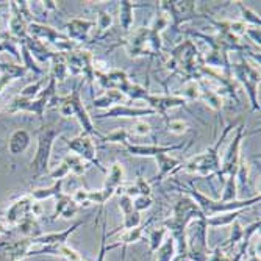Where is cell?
I'll use <instances>...</instances> for the list:
<instances>
[{"label": "cell", "mask_w": 261, "mask_h": 261, "mask_svg": "<svg viewBox=\"0 0 261 261\" xmlns=\"http://www.w3.org/2000/svg\"><path fill=\"white\" fill-rule=\"evenodd\" d=\"M234 125L230 124L224 128L221 138L218 139V142L215 146H211L208 150H205L203 153L200 155H196L193 156L191 160H188L183 166L177 169L178 171H185V172H189V174H199L202 177H206L210 174H218L219 169H221V156H219V149L222 146L224 139L227 138L228 132L233 128Z\"/></svg>", "instance_id": "obj_4"}, {"label": "cell", "mask_w": 261, "mask_h": 261, "mask_svg": "<svg viewBox=\"0 0 261 261\" xmlns=\"http://www.w3.org/2000/svg\"><path fill=\"white\" fill-rule=\"evenodd\" d=\"M122 183H124V168L121 163H114L111 164L110 171H107V180L103 188L100 189L105 202H108L116 194V191L121 188Z\"/></svg>", "instance_id": "obj_13"}, {"label": "cell", "mask_w": 261, "mask_h": 261, "mask_svg": "<svg viewBox=\"0 0 261 261\" xmlns=\"http://www.w3.org/2000/svg\"><path fill=\"white\" fill-rule=\"evenodd\" d=\"M61 185H63V180H58V183H55L50 189H38V191L33 193V196L36 199H45V197H50V196H58V194H61Z\"/></svg>", "instance_id": "obj_40"}, {"label": "cell", "mask_w": 261, "mask_h": 261, "mask_svg": "<svg viewBox=\"0 0 261 261\" xmlns=\"http://www.w3.org/2000/svg\"><path fill=\"white\" fill-rule=\"evenodd\" d=\"M243 135H244V125L241 124L238 128H236V135L231 141V144L225 153V158L224 161L221 163V169L219 172L216 174L219 177V180L224 183L225 178L228 177H233L236 178V171H238V164H240V158H241V153H240V146H241V139H243Z\"/></svg>", "instance_id": "obj_9"}, {"label": "cell", "mask_w": 261, "mask_h": 261, "mask_svg": "<svg viewBox=\"0 0 261 261\" xmlns=\"http://www.w3.org/2000/svg\"><path fill=\"white\" fill-rule=\"evenodd\" d=\"M64 163L67 164V168H69V172H72L74 175L80 177L86 172L88 169V166L85 164V161L79 156V155H67L64 158Z\"/></svg>", "instance_id": "obj_31"}, {"label": "cell", "mask_w": 261, "mask_h": 261, "mask_svg": "<svg viewBox=\"0 0 261 261\" xmlns=\"http://www.w3.org/2000/svg\"><path fill=\"white\" fill-rule=\"evenodd\" d=\"M183 191L191 197L197 206L200 208V211L203 213V216L208 219L211 216H216V215H221V213H228V211H238V210H244V208H249L255 203L259 202V194L252 197V199H246V200H231V202H221V200H213L210 197H206L205 194H202L199 189H196L193 185L189 186H185V185H180Z\"/></svg>", "instance_id": "obj_3"}, {"label": "cell", "mask_w": 261, "mask_h": 261, "mask_svg": "<svg viewBox=\"0 0 261 261\" xmlns=\"http://www.w3.org/2000/svg\"><path fill=\"white\" fill-rule=\"evenodd\" d=\"M80 88H82V83L77 85L74 88V91L69 94V96L58 99V102H60V108L58 110H60V113L64 117L77 116V119H79V122H80V125L83 128V133H86L89 136H99L100 138L102 135L96 130V127L92 125L91 117H89V114H88V111H86V108H85V105L82 102Z\"/></svg>", "instance_id": "obj_5"}, {"label": "cell", "mask_w": 261, "mask_h": 261, "mask_svg": "<svg viewBox=\"0 0 261 261\" xmlns=\"http://www.w3.org/2000/svg\"><path fill=\"white\" fill-rule=\"evenodd\" d=\"M158 255H156V261H171L174 258V255L177 253V249H175V241L171 238L164 240V243L160 246V249L156 250Z\"/></svg>", "instance_id": "obj_30"}, {"label": "cell", "mask_w": 261, "mask_h": 261, "mask_svg": "<svg viewBox=\"0 0 261 261\" xmlns=\"http://www.w3.org/2000/svg\"><path fill=\"white\" fill-rule=\"evenodd\" d=\"M158 163V175L155 178H152L149 183H155V181H161L163 178H166L169 174L177 172V169L180 168V160L169 156L168 153H158L153 156Z\"/></svg>", "instance_id": "obj_20"}, {"label": "cell", "mask_w": 261, "mask_h": 261, "mask_svg": "<svg viewBox=\"0 0 261 261\" xmlns=\"http://www.w3.org/2000/svg\"><path fill=\"white\" fill-rule=\"evenodd\" d=\"M111 23H113V17H111L108 13L100 11L99 16H97V27H99L100 30H107V29L111 27Z\"/></svg>", "instance_id": "obj_44"}, {"label": "cell", "mask_w": 261, "mask_h": 261, "mask_svg": "<svg viewBox=\"0 0 261 261\" xmlns=\"http://www.w3.org/2000/svg\"><path fill=\"white\" fill-rule=\"evenodd\" d=\"M67 146L69 149L75 152L82 160H86L88 163L94 164L99 171L105 172L107 174V169L103 168V166L100 164L99 158H97V153H96V146H94V141L89 135L86 133H80L79 136L72 138V139H69L67 141Z\"/></svg>", "instance_id": "obj_10"}, {"label": "cell", "mask_w": 261, "mask_h": 261, "mask_svg": "<svg viewBox=\"0 0 261 261\" xmlns=\"http://www.w3.org/2000/svg\"><path fill=\"white\" fill-rule=\"evenodd\" d=\"M166 233H168V230H166L164 227H160V228L152 230V233L149 236V253H155L160 249V246L164 243Z\"/></svg>", "instance_id": "obj_35"}, {"label": "cell", "mask_w": 261, "mask_h": 261, "mask_svg": "<svg viewBox=\"0 0 261 261\" xmlns=\"http://www.w3.org/2000/svg\"><path fill=\"white\" fill-rule=\"evenodd\" d=\"M44 252L47 253H54V255H60V256H64L67 261H83L82 255L67 244H61V246H55V247H49L47 246L44 249Z\"/></svg>", "instance_id": "obj_27"}, {"label": "cell", "mask_w": 261, "mask_h": 261, "mask_svg": "<svg viewBox=\"0 0 261 261\" xmlns=\"http://www.w3.org/2000/svg\"><path fill=\"white\" fill-rule=\"evenodd\" d=\"M96 77L99 79L103 89H116L121 92L130 82L128 75L124 72V70H110L107 74L99 72V70H94V79Z\"/></svg>", "instance_id": "obj_15"}, {"label": "cell", "mask_w": 261, "mask_h": 261, "mask_svg": "<svg viewBox=\"0 0 261 261\" xmlns=\"http://www.w3.org/2000/svg\"><path fill=\"white\" fill-rule=\"evenodd\" d=\"M54 66H52V69H54V79L55 80H60V82H64L66 80V77L69 75V70H67V66H66V63H64V58H63V54L61 55H58V54H54Z\"/></svg>", "instance_id": "obj_34"}, {"label": "cell", "mask_w": 261, "mask_h": 261, "mask_svg": "<svg viewBox=\"0 0 261 261\" xmlns=\"http://www.w3.org/2000/svg\"><path fill=\"white\" fill-rule=\"evenodd\" d=\"M83 224H85V221H79V222H75L72 227L67 228V230H64V231H60V233L57 231V233H49V234H44V236H41V238H38V240H35V241H38V243H42V244L49 246V247H55V246L67 244L69 236H72V234L75 233V230H77L79 227H82Z\"/></svg>", "instance_id": "obj_22"}, {"label": "cell", "mask_w": 261, "mask_h": 261, "mask_svg": "<svg viewBox=\"0 0 261 261\" xmlns=\"http://www.w3.org/2000/svg\"><path fill=\"white\" fill-rule=\"evenodd\" d=\"M29 142H30V136H29L27 132H23V130L16 132V133L11 136V139H10V152L14 153V155L23 152V150L27 149Z\"/></svg>", "instance_id": "obj_29"}, {"label": "cell", "mask_w": 261, "mask_h": 261, "mask_svg": "<svg viewBox=\"0 0 261 261\" xmlns=\"http://www.w3.org/2000/svg\"><path fill=\"white\" fill-rule=\"evenodd\" d=\"M60 135V130L55 125H47L44 127V130L39 135V141H38V152L36 156L32 161V168L35 171V175L42 174L47 166H49V158H50V150L54 146L55 138Z\"/></svg>", "instance_id": "obj_7"}, {"label": "cell", "mask_w": 261, "mask_h": 261, "mask_svg": "<svg viewBox=\"0 0 261 261\" xmlns=\"http://www.w3.org/2000/svg\"><path fill=\"white\" fill-rule=\"evenodd\" d=\"M64 63L70 75L79 77L83 75L91 85L94 82V66H92V55L88 50H70L63 54Z\"/></svg>", "instance_id": "obj_8"}, {"label": "cell", "mask_w": 261, "mask_h": 261, "mask_svg": "<svg viewBox=\"0 0 261 261\" xmlns=\"http://www.w3.org/2000/svg\"><path fill=\"white\" fill-rule=\"evenodd\" d=\"M206 219L197 203L189 197H180L172 210V216L163 222V227L171 233V238L175 241L177 253H188L186 246V228L193 221Z\"/></svg>", "instance_id": "obj_1"}, {"label": "cell", "mask_w": 261, "mask_h": 261, "mask_svg": "<svg viewBox=\"0 0 261 261\" xmlns=\"http://www.w3.org/2000/svg\"><path fill=\"white\" fill-rule=\"evenodd\" d=\"M152 114H156L152 108H130L127 105H116L96 117L97 119H107V117H139Z\"/></svg>", "instance_id": "obj_19"}, {"label": "cell", "mask_w": 261, "mask_h": 261, "mask_svg": "<svg viewBox=\"0 0 261 261\" xmlns=\"http://www.w3.org/2000/svg\"><path fill=\"white\" fill-rule=\"evenodd\" d=\"M67 174H69V168H67V164L63 161V163L58 166V168L50 174V177H52V178H60V180H63Z\"/></svg>", "instance_id": "obj_47"}, {"label": "cell", "mask_w": 261, "mask_h": 261, "mask_svg": "<svg viewBox=\"0 0 261 261\" xmlns=\"http://www.w3.org/2000/svg\"><path fill=\"white\" fill-rule=\"evenodd\" d=\"M247 181H249V163L244 156H241L240 164H238V171H236V186L244 188Z\"/></svg>", "instance_id": "obj_37"}, {"label": "cell", "mask_w": 261, "mask_h": 261, "mask_svg": "<svg viewBox=\"0 0 261 261\" xmlns=\"http://www.w3.org/2000/svg\"><path fill=\"white\" fill-rule=\"evenodd\" d=\"M39 86H41V83H36V85H32V86L25 88V89H23V92H22V96L23 97H33L35 94H36V91L39 89Z\"/></svg>", "instance_id": "obj_49"}, {"label": "cell", "mask_w": 261, "mask_h": 261, "mask_svg": "<svg viewBox=\"0 0 261 261\" xmlns=\"http://www.w3.org/2000/svg\"><path fill=\"white\" fill-rule=\"evenodd\" d=\"M199 100H203L211 110H215V111L222 110V97H219L218 94L211 92L205 88H200V99Z\"/></svg>", "instance_id": "obj_33"}, {"label": "cell", "mask_w": 261, "mask_h": 261, "mask_svg": "<svg viewBox=\"0 0 261 261\" xmlns=\"http://www.w3.org/2000/svg\"><path fill=\"white\" fill-rule=\"evenodd\" d=\"M30 208V202L27 200V199H23V200H20L19 203H16L14 205V208L10 211V219L11 221H16L20 215H23L27 210Z\"/></svg>", "instance_id": "obj_41"}, {"label": "cell", "mask_w": 261, "mask_h": 261, "mask_svg": "<svg viewBox=\"0 0 261 261\" xmlns=\"http://www.w3.org/2000/svg\"><path fill=\"white\" fill-rule=\"evenodd\" d=\"M125 96L121 92V91H116V89H107L103 92V96L97 97V99H94V107L96 108H108L111 107L113 103H117V102H121L124 100Z\"/></svg>", "instance_id": "obj_25"}, {"label": "cell", "mask_w": 261, "mask_h": 261, "mask_svg": "<svg viewBox=\"0 0 261 261\" xmlns=\"http://www.w3.org/2000/svg\"><path fill=\"white\" fill-rule=\"evenodd\" d=\"M203 64V57L199 54L196 44L191 39H185L181 44L174 47L171 52V58L166 63V67L172 70L174 74H180L185 80H199L200 66Z\"/></svg>", "instance_id": "obj_2"}, {"label": "cell", "mask_w": 261, "mask_h": 261, "mask_svg": "<svg viewBox=\"0 0 261 261\" xmlns=\"http://www.w3.org/2000/svg\"><path fill=\"white\" fill-rule=\"evenodd\" d=\"M122 146L127 149L130 155H136V156H155L158 153H169L172 150H178L185 147L183 142L174 146H142V144H132L130 141L122 142Z\"/></svg>", "instance_id": "obj_14"}, {"label": "cell", "mask_w": 261, "mask_h": 261, "mask_svg": "<svg viewBox=\"0 0 261 261\" xmlns=\"http://www.w3.org/2000/svg\"><path fill=\"white\" fill-rule=\"evenodd\" d=\"M146 102L156 114H161L163 117H166V111L168 110L186 105V100L181 99L180 96H153V94H150Z\"/></svg>", "instance_id": "obj_16"}, {"label": "cell", "mask_w": 261, "mask_h": 261, "mask_svg": "<svg viewBox=\"0 0 261 261\" xmlns=\"http://www.w3.org/2000/svg\"><path fill=\"white\" fill-rule=\"evenodd\" d=\"M152 203H153V200H152L150 196H138V197L133 199V208H135L136 211H139V213H141L142 210L150 208Z\"/></svg>", "instance_id": "obj_42"}, {"label": "cell", "mask_w": 261, "mask_h": 261, "mask_svg": "<svg viewBox=\"0 0 261 261\" xmlns=\"http://www.w3.org/2000/svg\"><path fill=\"white\" fill-rule=\"evenodd\" d=\"M72 200L80 206V205H85V206H89V202H88V191L86 189H77L72 196Z\"/></svg>", "instance_id": "obj_46"}, {"label": "cell", "mask_w": 261, "mask_h": 261, "mask_svg": "<svg viewBox=\"0 0 261 261\" xmlns=\"http://www.w3.org/2000/svg\"><path fill=\"white\" fill-rule=\"evenodd\" d=\"M180 97L185 100H199L200 99V86L196 80H188L180 92Z\"/></svg>", "instance_id": "obj_32"}, {"label": "cell", "mask_w": 261, "mask_h": 261, "mask_svg": "<svg viewBox=\"0 0 261 261\" xmlns=\"http://www.w3.org/2000/svg\"><path fill=\"white\" fill-rule=\"evenodd\" d=\"M128 138H130V133L125 128H117L107 136H100V141H103V142H119V144H122V142L128 141Z\"/></svg>", "instance_id": "obj_38"}, {"label": "cell", "mask_w": 261, "mask_h": 261, "mask_svg": "<svg viewBox=\"0 0 261 261\" xmlns=\"http://www.w3.org/2000/svg\"><path fill=\"white\" fill-rule=\"evenodd\" d=\"M186 128H188V124L185 121H178V119L168 121V130L174 135H183Z\"/></svg>", "instance_id": "obj_43"}, {"label": "cell", "mask_w": 261, "mask_h": 261, "mask_svg": "<svg viewBox=\"0 0 261 261\" xmlns=\"http://www.w3.org/2000/svg\"><path fill=\"white\" fill-rule=\"evenodd\" d=\"M79 210H80V206L72 200V197L61 193L57 196V205H55V213H54L52 219H57L58 216H61L64 219H74L77 216Z\"/></svg>", "instance_id": "obj_21"}, {"label": "cell", "mask_w": 261, "mask_h": 261, "mask_svg": "<svg viewBox=\"0 0 261 261\" xmlns=\"http://www.w3.org/2000/svg\"><path fill=\"white\" fill-rule=\"evenodd\" d=\"M135 4L128 2V0H122L119 4V11H121V16H119V22H121V27L124 32H130L132 30V25H133V10H135Z\"/></svg>", "instance_id": "obj_26"}, {"label": "cell", "mask_w": 261, "mask_h": 261, "mask_svg": "<svg viewBox=\"0 0 261 261\" xmlns=\"http://www.w3.org/2000/svg\"><path fill=\"white\" fill-rule=\"evenodd\" d=\"M150 222H152V221H149V222L144 224V225H139V227H136V228L125 230V231H124V234L121 236V240H119V244H122V259L125 258L127 247H128L130 244H133V243H138V241L142 238V234H144L146 227H149Z\"/></svg>", "instance_id": "obj_23"}, {"label": "cell", "mask_w": 261, "mask_h": 261, "mask_svg": "<svg viewBox=\"0 0 261 261\" xmlns=\"http://www.w3.org/2000/svg\"><path fill=\"white\" fill-rule=\"evenodd\" d=\"M119 208L124 215V221H122V230H132L141 225V215L139 211H136L133 208V199L122 194L119 197Z\"/></svg>", "instance_id": "obj_17"}, {"label": "cell", "mask_w": 261, "mask_h": 261, "mask_svg": "<svg viewBox=\"0 0 261 261\" xmlns=\"http://www.w3.org/2000/svg\"><path fill=\"white\" fill-rule=\"evenodd\" d=\"M107 218L103 216V219H102V240H100V250H99V255H97V259L96 261H105V255L110 252V250H113V249H116V247H119L121 244L119 243H116V244H107Z\"/></svg>", "instance_id": "obj_36"}, {"label": "cell", "mask_w": 261, "mask_h": 261, "mask_svg": "<svg viewBox=\"0 0 261 261\" xmlns=\"http://www.w3.org/2000/svg\"><path fill=\"white\" fill-rule=\"evenodd\" d=\"M124 47L132 58L144 57V55H155L150 45V36H149V27L147 29H139L128 35V38L124 39Z\"/></svg>", "instance_id": "obj_11"}, {"label": "cell", "mask_w": 261, "mask_h": 261, "mask_svg": "<svg viewBox=\"0 0 261 261\" xmlns=\"http://www.w3.org/2000/svg\"><path fill=\"white\" fill-rule=\"evenodd\" d=\"M230 75H233L247 91L252 103V111H259L258 103V86H259V69L252 67L246 58L240 64H230Z\"/></svg>", "instance_id": "obj_6"}, {"label": "cell", "mask_w": 261, "mask_h": 261, "mask_svg": "<svg viewBox=\"0 0 261 261\" xmlns=\"http://www.w3.org/2000/svg\"><path fill=\"white\" fill-rule=\"evenodd\" d=\"M246 35L250 38V41H253L258 47H259V41H261V35H259V27H252V29H246Z\"/></svg>", "instance_id": "obj_48"}, {"label": "cell", "mask_w": 261, "mask_h": 261, "mask_svg": "<svg viewBox=\"0 0 261 261\" xmlns=\"http://www.w3.org/2000/svg\"><path fill=\"white\" fill-rule=\"evenodd\" d=\"M236 4H238V7H240V10H241V14H243L244 22L252 23L253 27H259V25H261V19H259V16H258L256 13H253L252 10H249L247 7H244L241 2H236Z\"/></svg>", "instance_id": "obj_39"}, {"label": "cell", "mask_w": 261, "mask_h": 261, "mask_svg": "<svg viewBox=\"0 0 261 261\" xmlns=\"http://www.w3.org/2000/svg\"><path fill=\"white\" fill-rule=\"evenodd\" d=\"M243 210H238V211H228V213H221V215H216V216H211L206 219V225L208 227H213V228H219V227H225V225H230L233 224L234 221H238V218L241 216Z\"/></svg>", "instance_id": "obj_24"}, {"label": "cell", "mask_w": 261, "mask_h": 261, "mask_svg": "<svg viewBox=\"0 0 261 261\" xmlns=\"http://www.w3.org/2000/svg\"><path fill=\"white\" fill-rule=\"evenodd\" d=\"M171 261H193V259L189 258V255H188V253H175V255H174V258H172Z\"/></svg>", "instance_id": "obj_50"}, {"label": "cell", "mask_w": 261, "mask_h": 261, "mask_svg": "<svg viewBox=\"0 0 261 261\" xmlns=\"http://www.w3.org/2000/svg\"><path fill=\"white\" fill-rule=\"evenodd\" d=\"M161 8L168 13L169 22L172 20L174 29H178L183 22L196 17V2L185 0V2H160Z\"/></svg>", "instance_id": "obj_12"}, {"label": "cell", "mask_w": 261, "mask_h": 261, "mask_svg": "<svg viewBox=\"0 0 261 261\" xmlns=\"http://www.w3.org/2000/svg\"><path fill=\"white\" fill-rule=\"evenodd\" d=\"M150 125L146 122V121H136L135 122V127H133V133L138 135V136H146L150 133Z\"/></svg>", "instance_id": "obj_45"}, {"label": "cell", "mask_w": 261, "mask_h": 261, "mask_svg": "<svg viewBox=\"0 0 261 261\" xmlns=\"http://www.w3.org/2000/svg\"><path fill=\"white\" fill-rule=\"evenodd\" d=\"M150 193H152L150 183L146 181L142 177H138L136 178V183L135 185H130L125 189V191H124V194L128 196V197H132V199H135L138 196H150Z\"/></svg>", "instance_id": "obj_28"}, {"label": "cell", "mask_w": 261, "mask_h": 261, "mask_svg": "<svg viewBox=\"0 0 261 261\" xmlns=\"http://www.w3.org/2000/svg\"><path fill=\"white\" fill-rule=\"evenodd\" d=\"M94 25H96V22H92V20L72 19L66 25L67 38L72 42H86L88 41V35H89V32H91V29Z\"/></svg>", "instance_id": "obj_18"}]
</instances>
